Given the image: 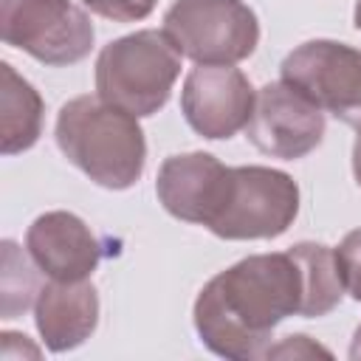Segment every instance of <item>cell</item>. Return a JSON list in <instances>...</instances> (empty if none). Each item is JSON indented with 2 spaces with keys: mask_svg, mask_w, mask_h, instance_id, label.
Masks as SVG:
<instances>
[{
  "mask_svg": "<svg viewBox=\"0 0 361 361\" xmlns=\"http://www.w3.org/2000/svg\"><path fill=\"white\" fill-rule=\"evenodd\" d=\"M353 25H355V31H361V0H355V8H353Z\"/></svg>",
  "mask_w": 361,
  "mask_h": 361,
  "instance_id": "21",
  "label": "cell"
},
{
  "mask_svg": "<svg viewBox=\"0 0 361 361\" xmlns=\"http://www.w3.org/2000/svg\"><path fill=\"white\" fill-rule=\"evenodd\" d=\"M279 79L324 113L361 130V51L338 39H307L279 65Z\"/></svg>",
  "mask_w": 361,
  "mask_h": 361,
  "instance_id": "7",
  "label": "cell"
},
{
  "mask_svg": "<svg viewBox=\"0 0 361 361\" xmlns=\"http://www.w3.org/2000/svg\"><path fill=\"white\" fill-rule=\"evenodd\" d=\"M25 251L45 274L56 282H82L102 262V243L90 226L73 212H45L34 217L25 231Z\"/></svg>",
  "mask_w": 361,
  "mask_h": 361,
  "instance_id": "11",
  "label": "cell"
},
{
  "mask_svg": "<svg viewBox=\"0 0 361 361\" xmlns=\"http://www.w3.org/2000/svg\"><path fill=\"white\" fill-rule=\"evenodd\" d=\"M228 180L231 166L212 152L195 149L164 158L155 178V195L175 220L209 228L226 200Z\"/></svg>",
  "mask_w": 361,
  "mask_h": 361,
  "instance_id": "10",
  "label": "cell"
},
{
  "mask_svg": "<svg viewBox=\"0 0 361 361\" xmlns=\"http://www.w3.org/2000/svg\"><path fill=\"white\" fill-rule=\"evenodd\" d=\"M180 54L158 28H141L107 42L96 56V93L144 118L155 116L180 76Z\"/></svg>",
  "mask_w": 361,
  "mask_h": 361,
  "instance_id": "3",
  "label": "cell"
},
{
  "mask_svg": "<svg viewBox=\"0 0 361 361\" xmlns=\"http://www.w3.org/2000/svg\"><path fill=\"white\" fill-rule=\"evenodd\" d=\"M34 324L51 353L82 347L99 327V290L93 282H56L39 288L34 302Z\"/></svg>",
  "mask_w": 361,
  "mask_h": 361,
  "instance_id": "12",
  "label": "cell"
},
{
  "mask_svg": "<svg viewBox=\"0 0 361 361\" xmlns=\"http://www.w3.org/2000/svg\"><path fill=\"white\" fill-rule=\"evenodd\" d=\"M347 355H350L353 361H361V324H358V327H355V333H353V341H350Z\"/></svg>",
  "mask_w": 361,
  "mask_h": 361,
  "instance_id": "20",
  "label": "cell"
},
{
  "mask_svg": "<svg viewBox=\"0 0 361 361\" xmlns=\"http://www.w3.org/2000/svg\"><path fill=\"white\" fill-rule=\"evenodd\" d=\"M307 276L293 245L251 254L214 274L197 293L192 322L200 341L220 358H262L271 333L288 316H305Z\"/></svg>",
  "mask_w": 361,
  "mask_h": 361,
  "instance_id": "1",
  "label": "cell"
},
{
  "mask_svg": "<svg viewBox=\"0 0 361 361\" xmlns=\"http://www.w3.org/2000/svg\"><path fill=\"white\" fill-rule=\"evenodd\" d=\"M353 175H355V183L361 186V130H358L355 144H353Z\"/></svg>",
  "mask_w": 361,
  "mask_h": 361,
  "instance_id": "19",
  "label": "cell"
},
{
  "mask_svg": "<svg viewBox=\"0 0 361 361\" xmlns=\"http://www.w3.org/2000/svg\"><path fill=\"white\" fill-rule=\"evenodd\" d=\"M299 214V183L274 166H231V180L209 231L220 240H274Z\"/></svg>",
  "mask_w": 361,
  "mask_h": 361,
  "instance_id": "5",
  "label": "cell"
},
{
  "mask_svg": "<svg viewBox=\"0 0 361 361\" xmlns=\"http://www.w3.org/2000/svg\"><path fill=\"white\" fill-rule=\"evenodd\" d=\"M0 338H3V358H17V355L39 358V347H34V344L28 341V336L14 333V330H3Z\"/></svg>",
  "mask_w": 361,
  "mask_h": 361,
  "instance_id": "18",
  "label": "cell"
},
{
  "mask_svg": "<svg viewBox=\"0 0 361 361\" xmlns=\"http://www.w3.org/2000/svg\"><path fill=\"white\" fill-rule=\"evenodd\" d=\"M324 110L288 82H268L257 90L245 138L271 158L299 161L324 138Z\"/></svg>",
  "mask_w": 361,
  "mask_h": 361,
  "instance_id": "8",
  "label": "cell"
},
{
  "mask_svg": "<svg viewBox=\"0 0 361 361\" xmlns=\"http://www.w3.org/2000/svg\"><path fill=\"white\" fill-rule=\"evenodd\" d=\"M158 0H82V6L113 23H138L152 14Z\"/></svg>",
  "mask_w": 361,
  "mask_h": 361,
  "instance_id": "16",
  "label": "cell"
},
{
  "mask_svg": "<svg viewBox=\"0 0 361 361\" xmlns=\"http://www.w3.org/2000/svg\"><path fill=\"white\" fill-rule=\"evenodd\" d=\"M0 37L42 65L65 68L93 51L96 28L73 0H0Z\"/></svg>",
  "mask_w": 361,
  "mask_h": 361,
  "instance_id": "6",
  "label": "cell"
},
{
  "mask_svg": "<svg viewBox=\"0 0 361 361\" xmlns=\"http://www.w3.org/2000/svg\"><path fill=\"white\" fill-rule=\"evenodd\" d=\"M313 355L330 358L333 353H330L327 347L316 344V341H313L310 336H305V333L285 336V338H279L276 344H268L265 353H262V358H313Z\"/></svg>",
  "mask_w": 361,
  "mask_h": 361,
  "instance_id": "17",
  "label": "cell"
},
{
  "mask_svg": "<svg viewBox=\"0 0 361 361\" xmlns=\"http://www.w3.org/2000/svg\"><path fill=\"white\" fill-rule=\"evenodd\" d=\"M45 102L14 65L0 62V152L17 155L31 149L42 135Z\"/></svg>",
  "mask_w": 361,
  "mask_h": 361,
  "instance_id": "13",
  "label": "cell"
},
{
  "mask_svg": "<svg viewBox=\"0 0 361 361\" xmlns=\"http://www.w3.org/2000/svg\"><path fill=\"white\" fill-rule=\"evenodd\" d=\"M161 31L195 65H237L259 45V20L245 0H175Z\"/></svg>",
  "mask_w": 361,
  "mask_h": 361,
  "instance_id": "4",
  "label": "cell"
},
{
  "mask_svg": "<svg viewBox=\"0 0 361 361\" xmlns=\"http://www.w3.org/2000/svg\"><path fill=\"white\" fill-rule=\"evenodd\" d=\"M54 138L59 152L102 189H130L147 166V138L138 116L85 93L56 113Z\"/></svg>",
  "mask_w": 361,
  "mask_h": 361,
  "instance_id": "2",
  "label": "cell"
},
{
  "mask_svg": "<svg viewBox=\"0 0 361 361\" xmlns=\"http://www.w3.org/2000/svg\"><path fill=\"white\" fill-rule=\"evenodd\" d=\"M254 102L257 90L251 79L234 65H195L180 87L186 124L209 141H223L245 130Z\"/></svg>",
  "mask_w": 361,
  "mask_h": 361,
  "instance_id": "9",
  "label": "cell"
},
{
  "mask_svg": "<svg viewBox=\"0 0 361 361\" xmlns=\"http://www.w3.org/2000/svg\"><path fill=\"white\" fill-rule=\"evenodd\" d=\"M37 265L28 251H20L14 240H3V276H0V313L3 319H14L25 313L39 293Z\"/></svg>",
  "mask_w": 361,
  "mask_h": 361,
  "instance_id": "14",
  "label": "cell"
},
{
  "mask_svg": "<svg viewBox=\"0 0 361 361\" xmlns=\"http://www.w3.org/2000/svg\"><path fill=\"white\" fill-rule=\"evenodd\" d=\"M338 276L344 282V293H350L355 302H361V228H353L344 234V240L333 248Z\"/></svg>",
  "mask_w": 361,
  "mask_h": 361,
  "instance_id": "15",
  "label": "cell"
}]
</instances>
